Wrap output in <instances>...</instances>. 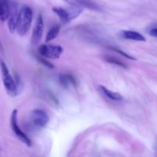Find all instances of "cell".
<instances>
[{
    "instance_id": "1",
    "label": "cell",
    "mask_w": 157,
    "mask_h": 157,
    "mask_svg": "<svg viewBox=\"0 0 157 157\" xmlns=\"http://www.w3.org/2000/svg\"><path fill=\"white\" fill-rule=\"evenodd\" d=\"M33 18V12L29 6H24L18 12V22H17V33L21 36L25 35L31 27Z\"/></svg>"
},
{
    "instance_id": "2",
    "label": "cell",
    "mask_w": 157,
    "mask_h": 157,
    "mask_svg": "<svg viewBox=\"0 0 157 157\" xmlns=\"http://www.w3.org/2000/svg\"><path fill=\"white\" fill-rule=\"evenodd\" d=\"M0 68H1L2 76V81L4 87L7 91L8 94L11 97H15L17 95V85L15 81L9 72V68L6 63L2 61H0Z\"/></svg>"
},
{
    "instance_id": "3",
    "label": "cell",
    "mask_w": 157,
    "mask_h": 157,
    "mask_svg": "<svg viewBox=\"0 0 157 157\" xmlns=\"http://www.w3.org/2000/svg\"><path fill=\"white\" fill-rule=\"evenodd\" d=\"M53 12L59 17L60 20L63 23H67L72 19L78 18L83 12L82 8L72 6L68 9H64V8L55 7L52 9Z\"/></svg>"
},
{
    "instance_id": "4",
    "label": "cell",
    "mask_w": 157,
    "mask_h": 157,
    "mask_svg": "<svg viewBox=\"0 0 157 157\" xmlns=\"http://www.w3.org/2000/svg\"><path fill=\"white\" fill-rule=\"evenodd\" d=\"M64 49L60 45L42 44L38 48V53L48 59H58L62 55Z\"/></svg>"
},
{
    "instance_id": "5",
    "label": "cell",
    "mask_w": 157,
    "mask_h": 157,
    "mask_svg": "<svg viewBox=\"0 0 157 157\" xmlns=\"http://www.w3.org/2000/svg\"><path fill=\"white\" fill-rule=\"evenodd\" d=\"M11 127H12V131L15 134V136L20 140L22 143H24L28 147L32 146V141L29 139V136L20 129L19 126L18 124V110L16 109L12 111L11 115Z\"/></svg>"
},
{
    "instance_id": "6",
    "label": "cell",
    "mask_w": 157,
    "mask_h": 157,
    "mask_svg": "<svg viewBox=\"0 0 157 157\" xmlns=\"http://www.w3.org/2000/svg\"><path fill=\"white\" fill-rule=\"evenodd\" d=\"M43 32H44V20L41 15H38L35 21V26H34L33 31H32V44L33 45H36L42 38Z\"/></svg>"
},
{
    "instance_id": "7",
    "label": "cell",
    "mask_w": 157,
    "mask_h": 157,
    "mask_svg": "<svg viewBox=\"0 0 157 157\" xmlns=\"http://www.w3.org/2000/svg\"><path fill=\"white\" fill-rule=\"evenodd\" d=\"M32 124L38 128H43L48 123L49 118L47 113L41 110H35L32 113Z\"/></svg>"
},
{
    "instance_id": "8",
    "label": "cell",
    "mask_w": 157,
    "mask_h": 157,
    "mask_svg": "<svg viewBox=\"0 0 157 157\" xmlns=\"http://www.w3.org/2000/svg\"><path fill=\"white\" fill-rule=\"evenodd\" d=\"M64 1L71 5L72 6H76V7L86 8L94 11H100L101 9L99 5L91 0H64Z\"/></svg>"
},
{
    "instance_id": "9",
    "label": "cell",
    "mask_w": 157,
    "mask_h": 157,
    "mask_svg": "<svg viewBox=\"0 0 157 157\" xmlns=\"http://www.w3.org/2000/svg\"><path fill=\"white\" fill-rule=\"evenodd\" d=\"M18 12L17 11L16 6L14 4H10V14L9 17V21H8V26H9V32L13 33L17 28V22H18Z\"/></svg>"
},
{
    "instance_id": "10",
    "label": "cell",
    "mask_w": 157,
    "mask_h": 157,
    "mask_svg": "<svg viewBox=\"0 0 157 157\" xmlns=\"http://www.w3.org/2000/svg\"><path fill=\"white\" fill-rule=\"evenodd\" d=\"M120 36L124 39L132 40L136 41H145L146 38L137 32L130 30H123L120 32Z\"/></svg>"
},
{
    "instance_id": "11",
    "label": "cell",
    "mask_w": 157,
    "mask_h": 157,
    "mask_svg": "<svg viewBox=\"0 0 157 157\" xmlns=\"http://www.w3.org/2000/svg\"><path fill=\"white\" fill-rule=\"evenodd\" d=\"M10 14V3L9 0H0V20L6 21Z\"/></svg>"
},
{
    "instance_id": "12",
    "label": "cell",
    "mask_w": 157,
    "mask_h": 157,
    "mask_svg": "<svg viewBox=\"0 0 157 157\" xmlns=\"http://www.w3.org/2000/svg\"><path fill=\"white\" fill-rule=\"evenodd\" d=\"M59 81L61 85L66 87H67L70 85H76L77 84L75 78L71 75H67V74L60 75Z\"/></svg>"
},
{
    "instance_id": "13",
    "label": "cell",
    "mask_w": 157,
    "mask_h": 157,
    "mask_svg": "<svg viewBox=\"0 0 157 157\" xmlns=\"http://www.w3.org/2000/svg\"><path fill=\"white\" fill-rule=\"evenodd\" d=\"M100 88H101V91L106 95L108 98L113 100V101H121L123 100V96L121 94H120L117 92L112 91V90L107 89L106 87L104 86H100Z\"/></svg>"
},
{
    "instance_id": "14",
    "label": "cell",
    "mask_w": 157,
    "mask_h": 157,
    "mask_svg": "<svg viewBox=\"0 0 157 157\" xmlns=\"http://www.w3.org/2000/svg\"><path fill=\"white\" fill-rule=\"evenodd\" d=\"M60 32V26L56 25L53 26L52 28H51L50 30L48 32L47 35H46L45 38V41L46 42H49V41H52L55 38H57V36L58 35Z\"/></svg>"
},
{
    "instance_id": "15",
    "label": "cell",
    "mask_w": 157,
    "mask_h": 157,
    "mask_svg": "<svg viewBox=\"0 0 157 157\" xmlns=\"http://www.w3.org/2000/svg\"><path fill=\"white\" fill-rule=\"evenodd\" d=\"M105 61H107L108 63H110V64H115V65H117V66H119V67L127 68V65H126L124 62H122V61H120V60L117 59V58H113V57L106 56Z\"/></svg>"
},
{
    "instance_id": "16",
    "label": "cell",
    "mask_w": 157,
    "mask_h": 157,
    "mask_svg": "<svg viewBox=\"0 0 157 157\" xmlns=\"http://www.w3.org/2000/svg\"><path fill=\"white\" fill-rule=\"evenodd\" d=\"M113 51H115V52H117V53L121 54V55H123V56H124V57H125V58H128V59H130V60H135V58H133V57L130 56V55H128V54H127V53H126V52H123V51L119 50V49H116V48H113Z\"/></svg>"
},
{
    "instance_id": "17",
    "label": "cell",
    "mask_w": 157,
    "mask_h": 157,
    "mask_svg": "<svg viewBox=\"0 0 157 157\" xmlns=\"http://www.w3.org/2000/svg\"><path fill=\"white\" fill-rule=\"evenodd\" d=\"M38 59H39V61H41V63H42L43 64H44V65H46L47 66V67H53V65H52V64H51V63H49L48 61H46V60H44V58H38Z\"/></svg>"
},
{
    "instance_id": "18",
    "label": "cell",
    "mask_w": 157,
    "mask_h": 157,
    "mask_svg": "<svg viewBox=\"0 0 157 157\" xmlns=\"http://www.w3.org/2000/svg\"><path fill=\"white\" fill-rule=\"evenodd\" d=\"M150 35L151 36L155 37V38H157V28H154V29H152L150 31Z\"/></svg>"
}]
</instances>
